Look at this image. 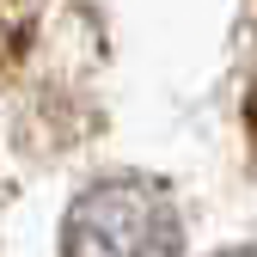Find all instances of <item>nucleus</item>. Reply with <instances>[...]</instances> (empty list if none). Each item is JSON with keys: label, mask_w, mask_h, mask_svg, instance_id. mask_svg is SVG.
<instances>
[{"label": "nucleus", "mask_w": 257, "mask_h": 257, "mask_svg": "<svg viewBox=\"0 0 257 257\" xmlns=\"http://www.w3.org/2000/svg\"><path fill=\"white\" fill-rule=\"evenodd\" d=\"M220 257H257V251H220Z\"/></svg>", "instance_id": "f03ea898"}, {"label": "nucleus", "mask_w": 257, "mask_h": 257, "mask_svg": "<svg viewBox=\"0 0 257 257\" xmlns=\"http://www.w3.org/2000/svg\"><path fill=\"white\" fill-rule=\"evenodd\" d=\"M61 257H184V214L159 178H98L61 220Z\"/></svg>", "instance_id": "f257e3e1"}]
</instances>
